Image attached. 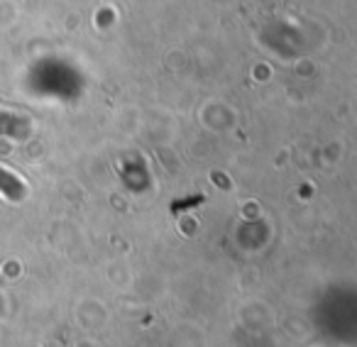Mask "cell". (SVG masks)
<instances>
[{
    "label": "cell",
    "instance_id": "cell-1",
    "mask_svg": "<svg viewBox=\"0 0 357 347\" xmlns=\"http://www.w3.org/2000/svg\"><path fill=\"white\" fill-rule=\"evenodd\" d=\"M0 191L10 196L13 201H17V199L25 196V186H22L10 171H6V169H0Z\"/></svg>",
    "mask_w": 357,
    "mask_h": 347
}]
</instances>
